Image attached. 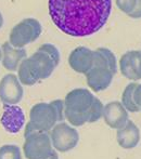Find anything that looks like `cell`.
Returning a JSON list of instances; mask_svg holds the SVG:
<instances>
[{
    "instance_id": "1",
    "label": "cell",
    "mask_w": 141,
    "mask_h": 159,
    "mask_svg": "<svg viewBox=\"0 0 141 159\" xmlns=\"http://www.w3.org/2000/svg\"><path fill=\"white\" fill-rule=\"evenodd\" d=\"M49 15L61 32L71 37H88L106 24L112 0H49Z\"/></svg>"
},
{
    "instance_id": "2",
    "label": "cell",
    "mask_w": 141,
    "mask_h": 159,
    "mask_svg": "<svg viewBox=\"0 0 141 159\" xmlns=\"http://www.w3.org/2000/svg\"><path fill=\"white\" fill-rule=\"evenodd\" d=\"M65 119L64 101L54 100L50 103H38L30 111V121L27 122L24 135L31 132H49L57 125Z\"/></svg>"
},
{
    "instance_id": "3",
    "label": "cell",
    "mask_w": 141,
    "mask_h": 159,
    "mask_svg": "<svg viewBox=\"0 0 141 159\" xmlns=\"http://www.w3.org/2000/svg\"><path fill=\"white\" fill-rule=\"evenodd\" d=\"M95 95L87 89H74L64 98V116L74 127H80L89 122L90 107Z\"/></svg>"
},
{
    "instance_id": "4",
    "label": "cell",
    "mask_w": 141,
    "mask_h": 159,
    "mask_svg": "<svg viewBox=\"0 0 141 159\" xmlns=\"http://www.w3.org/2000/svg\"><path fill=\"white\" fill-rule=\"evenodd\" d=\"M42 27L39 21L28 17L12 28L9 36V42L15 48H24L27 44L36 41L41 35Z\"/></svg>"
},
{
    "instance_id": "5",
    "label": "cell",
    "mask_w": 141,
    "mask_h": 159,
    "mask_svg": "<svg viewBox=\"0 0 141 159\" xmlns=\"http://www.w3.org/2000/svg\"><path fill=\"white\" fill-rule=\"evenodd\" d=\"M23 152L26 159H47L53 153V146L48 132L34 131L24 135Z\"/></svg>"
},
{
    "instance_id": "6",
    "label": "cell",
    "mask_w": 141,
    "mask_h": 159,
    "mask_svg": "<svg viewBox=\"0 0 141 159\" xmlns=\"http://www.w3.org/2000/svg\"><path fill=\"white\" fill-rule=\"evenodd\" d=\"M50 139L53 148L61 153H65L76 147L79 141V134L75 128L62 121L52 128Z\"/></svg>"
},
{
    "instance_id": "7",
    "label": "cell",
    "mask_w": 141,
    "mask_h": 159,
    "mask_svg": "<svg viewBox=\"0 0 141 159\" xmlns=\"http://www.w3.org/2000/svg\"><path fill=\"white\" fill-rule=\"evenodd\" d=\"M24 94L22 84L14 74H7L0 80V100L3 104L16 105Z\"/></svg>"
},
{
    "instance_id": "8",
    "label": "cell",
    "mask_w": 141,
    "mask_h": 159,
    "mask_svg": "<svg viewBox=\"0 0 141 159\" xmlns=\"http://www.w3.org/2000/svg\"><path fill=\"white\" fill-rule=\"evenodd\" d=\"M26 61L33 76L37 81L49 78L57 67L53 60L47 53L40 50H37L30 57H26Z\"/></svg>"
},
{
    "instance_id": "9",
    "label": "cell",
    "mask_w": 141,
    "mask_h": 159,
    "mask_svg": "<svg viewBox=\"0 0 141 159\" xmlns=\"http://www.w3.org/2000/svg\"><path fill=\"white\" fill-rule=\"evenodd\" d=\"M102 118L104 122L112 129H120L128 121V111L124 107L122 102L112 101L103 106Z\"/></svg>"
},
{
    "instance_id": "10",
    "label": "cell",
    "mask_w": 141,
    "mask_h": 159,
    "mask_svg": "<svg viewBox=\"0 0 141 159\" xmlns=\"http://www.w3.org/2000/svg\"><path fill=\"white\" fill-rule=\"evenodd\" d=\"M86 81L88 87L95 92H100L107 89L113 80L114 74L109 67L92 66L86 74Z\"/></svg>"
},
{
    "instance_id": "11",
    "label": "cell",
    "mask_w": 141,
    "mask_h": 159,
    "mask_svg": "<svg viewBox=\"0 0 141 159\" xmlns=\"http://www.w3.org/2000/svg\"><path fill=\"white\" fill-rule=\"evenodd\" d=\"M120 69L129 80L141 79V50L127 51L120 60Z\"/></svg>"
},
{
    "instance_id": "12",
    "label": "cell",
    "mask_w": 141,
    "mask_h": 159,
    "mask_svg": "<svg viewBox=\"0 0 141 159\" xmlns=\"http://www.w3.org/2000/svg\"><path fill=\"white\" fill-rule=\"evenodd\" d=\"M0 121L9 133H17L25 124V116L17 105L3 104V113Z\"/></svg>"
},
{
    "instance_id": "13",
    "label": "cell",
    "mask_w": 141,
    "mask_h": 159,
    "mask_svg": "<svg viewBox=\"0 0 141 159\" xmlns=\"http://www.w3.org/2000/svg\"><path fill=\"white\" fill-rule=\"evenodd\" d=\"M68 64L74 71L85 75L93 66V51L87 47H77L71 52Z\"/></svg>"
},
{
    "instance_id": "14",
    "label": "cell",
    "mask_w": 141,
    "mask_h": 159,
    "mask_svg": "<svg viewBox=\"0 0 141 159\" xmlns=\"http://www.w3.org/2000/svg\"><path fill=\"white\" fill-rule=\"evenodd\" d=\"M2 66L9 71L17 70L21 62L26 59V51L24 48H15L9 41L4 42L1 47Z\"/></svg>"
},
{
    "instance_id": "15",
    "label": "cell",
    "mask_w": 141,
    "mask_h": 159,
    "mask_svg": "<svg viewBox=\"0 0 141 159\" xmlns=\"http://www.w3.org/2000/svg\"><path fill=\"white\" fill-rule=\"evenodd\" d=\"M116 139H117L118 145L122 148H135L140 142V130L136 126L135 122L128 120L124 127L117 130Z\"/></svg>"
},
{
    "instance_id": "16",
    "label": "cell",
    "mask_w": 141,
    "mask_h": 159,
    "mask_svg": "<svg viewBox=\"0 0 141 159\" xmlns=\"http://www.w3.org/2000/svg\"><path fill=\"white\" fill-rule=\"evenodd\" d=\"M93 66L109 67L115 75L117 71V61L115 54L107 48H98L93 51Z\"/></svg>"
},
{
    "instance_id": "17",
    "label": "cell",
    "mask_w": 141,
    "mask_h": 159,
    "mask_svg": "<svg viewBox=\"0 0 141 159\" xmlns=\"http://www.w3.org/2000/svg\"><path fill=\"white\" fill-rule=\"evenodd\" d=\"M136 82H133V84H129L126 86L124 92H123L122 95V104L124 105V107L130 113H137V111H140L139 107L136 105L135 101H134V89L136 87Z\"/></svg>"
},
{
    "instance_id": "18",
    "label": "cell",
    "mask_w": 141,
    "mask_h": 159,
    "mask_svg": "<svg viewBox=\"0 0 141 159\" xmlns=\"http://www.w3.org/2000/svg\"><path fill=\"white\" fill-rule=\"evenodd\" d=\"M17 78H19L20 82L24 86H33V84H37V80L33 76L32 71H31L30 67L27 65V61L24 59L21 62L19 68H17Z\"/></svg>"
},
{
    "instance_id": "19",
    "label": "cell",
    "mask_w": 141,
    "mask_h": 159,
    "mask_svg": "<svg viewBox=\"0 0 141 159\" xmlns=\"http://www.w3.org/2000/svg\"><path fill=\"white\" fill-rule=\"evenodd\" d=\"M0 159H22L21 149L13 144H7L0 147Z\"/></svg>"
},
{
    "instance_id": "20",
    "label": "cell",
    "mask_w": 141,
    "mask_h": 159,
    "mask_svg": "<svg viewBox=\"0 0 141 159\" xmlns=\"http://www.w3.org/2000/svg\"><path fill=\"white\" fill-rule=\"evenodd\" d=\"M102 114H103V104L98 98H95L92 102V105L90 107V119H89V124L99 121L102 118Z\"/></svg>"
},
{
    "instance_id": "21",
    "label": "cell",
    "mask_w": 141,
    "mask_h": 159,
    "mask_svg": "<svg viewBox=\"0 0 141 159\" xmlns=\"http://www.w3.org/2000/svg\"><path fill=\"white\" fill-rule=\"evenodd\" d=\"M38 50L44 51L45 53H47V54H48L49 57L53 60V62H54L57 66L59 65V63H60V52L55 46H53L52 43H45V44H42V46H40Z\"/></svg>"
},
{
    "instance_id": "22",
    "label": "cell",
    "mask_w": 141,
    "mask_h": 159,
    "mask_svg": "<svg viewBox=\"0 0 141 159\" xmlns=\"http://www.w3.org/2000/svg\"><path fill=\"white\" fill-rule=\"evenodd\" d=\"M117 8L122 11L123 13L128 15L131 11L135 9L137 0H115Z\"/></svg>"
},
{
    "instance_id": "23",
    "label": "cell",
    "mask_w": 141,
    "mask_h": 159,
    "mask_svg": "<svg viewBox=\"0 0 141 159\" xmlns=\"http://www.w3.org/2000/svg\"><path fill=\"white\" fill-rule=\"evenodd\" d=\"M134 101H135L136 105L140 108L141 105V84H137L134 89Z\"/></svg>"
},
{
    "instance_id": "24",
    "label": "cell",
    "mask_w": 141,
    "mask_h": 159,
    "mask_svg": "<svg viewBox=\"0 0 141 159\" xmlns=\"http://www.w3.org/2000/svg\"><path fill=\"white\" fill-rule=\"evenodd\" d=\"M128 16L131 19H141V0H137L135 9L129 13Z\"/></svg>"
},
{
    "instance_id": "25",
    "label": "cell",
    "mask_w": 141,
    "mask_h": 159,
    "mask_svg": "<svg viewBox=\"0 0 141 159\" xmlns=\"http://www.w3.org/2000/svg\"><path fill=\"white\" fill-rule=\"evenodd\" d=\"M47 159H59V156H58V154H57V152H54L53 151V153L51 154L50 156H49Z\"/></svg>"
},
{
    "instance_id": "26",
    "label": "cell",
    "mask_w": 141,
    "mask_h": 159,
    "mask_svg": "<svg viewBox=\"0 0 141 159\" xmlns=\"http://www.w3.org/2000/svg\"><path fill=\"white\" fill-rule=\"evenodd\" d=\"M2 25H3V16H2V14L0 13V28L2 27Z\"/></svg>"
},
{
    "instance_id": "27",
    "label": "cell",
    "mask_w": 141,
    "mask_h": 159,
    "mask_svg": "<svg viewBox=\"0 0 141 159\" xmlns=\"http://www.w3.org/2000/svg\"><path fill=\"white\" fill-rule=\"evenodd\" d=\"M1 57H2V51H1V49H0V62H1Z\"/></svg>"
},
{
    "instance_id": "28",
    "label": "cell",
    "mask_w": 141,
    "mask_h": 159,
    "mask_svg": "<svg viewBox=\"0 0 141 159\" xmlns=\"http://www.w3.org/2000/svg\"><path fill=\"white\" fill-rule=\"evenodd\" d=\"M140 111H141V105H140Z\"/></svg>"
}]
</instances>
